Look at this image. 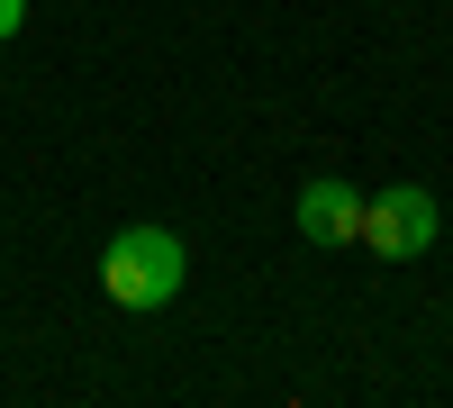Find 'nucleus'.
Returning <instances> with one entry per match:
<instances>
[{
    "mask_svg": "<svg viewBox=\"0 0 453 408\" xmlns=\"http://www.w3.org/2000/svg\"><path fill=\"white\" fill-rule=\"evenodd\" d=\"M181 281H191V254H181L173 227H119L100 254V290L119 309H173Z\"/></svg>",
    "mask_w": 453,
    "mask_h": 408,
    "instance_id": "obj_1",
    "label": "nucleus"
},
{
    "mask_svg": "<svg viewBox=\"0 0 453 408\" xmlns=\"http://www.w3.org/2000/svg\"><path fill=\"white\" fill-rule=\"evenodd\" d=\"M435 227H444V209H435V191H418V181H390V191L363 200V245L381 254V264L435 254Z\"/></svg>",
    "mask_w": 453,
    "mask_h": 408,
    "instance_id": "obj_2",
    "label": "nucleus"
},
{
    "mask_svg": "<svg viewBox=\"0 0 453 408\" xmlns=\"http://www.w3.org/2000/svg\"><path fill=\"white\" fill-rule=\"evenodd\" d=\"M290 218H299V236H309V245H354V236H363V191H354V181H335V173H318L309 191L290 200Z\"/></svg>",
    "mask_w": 453,
    "mask_h": 408,
    "instance_id": "obj_3",
    "label": "nucleus"
},
{
    "mask_svg": "<svg viewBox=\"0 0 453 408\" xmlns=\"http://www.w3.org/2000/svg\"><path fill=\"white\" fill-rule=\"evenodd\" d=\"M19 27H27V0H0V46H10Z\"/></svg>",
    "mask_w": 453,
    "mask_h": 408,
    "instance_id": "obj_4",
    "label": "nucleus"
}]
</instances>
